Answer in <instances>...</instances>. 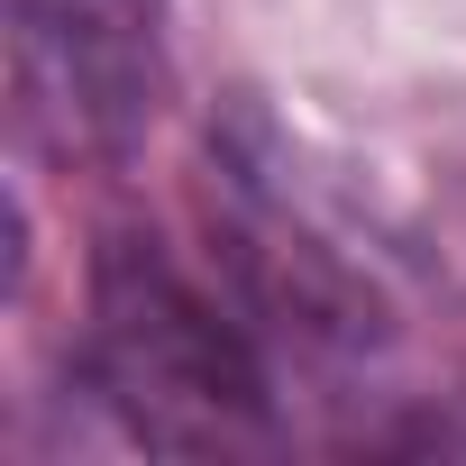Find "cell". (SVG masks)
Listing matches in <instances>:
<instances>
[{"label":"cell","instance_id":"obj_2","mask_svg":"<svg viewBox=\"0 0 466 466\" xmlns=\"http://www.w3.org/2000/svg\"><path fill=\"white\" fill-rule=\"evenodd\" d=\"M10 101L28 147L92 165L128 156L165 110L156 0H10Z\"/></svg>","mask_w":466,"mask_h":466},{"label":"cell","instance_id":"obj_1","mask_svg":"<svg viewBox=\"0 0 466 466\" xmlns=\"http://www.w3.org/2000/svg\"><path fill=\"white\" fill-rule=\"evenodd\" d=\"M83 375L128 420V439H147V448H248V439H266V366H257L248 329L192 275H174L156 248H119L101 266Z\"/></svg>","mask_w":466,"mask_h":466},{"label":"cell","instance_id":"obj_3","mask_svg":"<svg viewBox=\"0 0 466 466\" xmlns=\"http://www.w3.org/2000/svg\"><path fill=\"white\" fill-rule=\"evenodd\" d=\"M439 439H448V448H466V411H457V420H448V430H439Z\"/></svg>","mask_w":466,"mask_h":466}]
</instances>
